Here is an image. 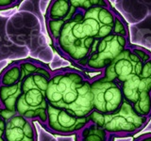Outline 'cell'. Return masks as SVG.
I'll return each instance as SVG.
<instances>
[{"label":"cell","instance_id":"6da1fadb","mask_svg":"<svg viewBox=\"0 0 151 141\" xmlns=\"http://www.w3.org/2000/svg\"><path fill=\"white\" fill-rule=\"evenodd\" d=\"M118 13L109 1L79 11L66 22L53 42L60 56L82 70L94 42L112 31Z\"/></svg>","mask_w":151,"mask_h":141},{"label":"cell","instance_id":"7a4b0ae2","mask_svg":"<svg viewBox=\"0 0 151 141\" xmlns=\"http://www.w3.org/2000/svg\"><path fill=\"white\" fill-rule=\"evenodd\" d=\"M120 86L125 100L135 111L151 119V53L129 44L101 73Z\"/></svg>","mask_w":151,"mask_h":141},{"label":"cell","instance_id":"3957f363","mask_svg":"<svg viewBox=\"0 0 151 141\" xmlns=\"http://www.w3.org/2000/svg\"><path fill=\"white\" fill-rule=\"evenodd\" d=\"M48 105L76 118H88L93 109L92 79L81 70L61 68L52 72L46 90Z\"/></svg>","mask_w":151,"mask_h":141},{"label":"cell","instance_id":"277c9868","mask_svg":"<svg viewBox=\"0 0 151 141\" xmlns=\"http://www.w3.org/2000/svg\"><path fill=\"white\" fill-rule=\"evenodd\" d=\"M22 70L21 91L15 113L45 126L47 119L46 90L52 72L46 65L31 58L19 60Z\"/></svg>","mask_w":151,"mask_h":141},{"label":"cell","instance_id":"5b68a950","mask_svg":"<svg viewBox=\"0 0 151 141\" xmlns=\"http://www.w3.org/2000/svg\"><path fill=\"white\" fill-rule=\"evenodd\" d=\"M129 45V29L118 14L112 31L94 42L81 70L101 73Z\"/></svg>","mask_w":151,"mask_h":141},{"label":"cell","instance_id":"8992f818","mask_svg":"<svg viewBox=\"0 0 151 141\" xmlns=\"http://www.w3.org/2000/svg\"><path fill=\"white\" fill-rule=\"evenodd\" d=\"M89 120L101 127L112 137H129L144 130L150 120L138 114L133 106L125 101L119 109L111 114L93 111Z\"/></svg>","mask_w":151,"mask_h":141},{"label":"cell","instance_id":"52a82bcc","mask_svg":"<svg viewBox=\"0 0 151 141\" xmlns=\"http://www.w3.org/2000/svg\"><path fill=\"white\" fill-rule=\"evenodd\" d=\"M92 92L93 111L101 114L116 112L126 101L119 85L101 73L92 79Z\"/></svg>","mask_w":151,"mask_h":141},{"label":"cell","instance_id":"ba28073f","mask_svg":"<svg viewBox=\"0 0 151 141\" xmlns=\"http://www.w3.org/2000/svg\"><path fill=\"white\" fill-rule=\"evenodd\" d=\"M88 118H76L63 110L48 105L47 119L45 128L51 133L60 135H72L79 133L89 123Z\"/></svg>","mask_w":151,"mask_h":141},{"label":"cell","instance_id":"9c48e42d","mask_svg":"<svg viewBox=\"0 0 151 141\" xmlns=\"http://www.w3.org/2000/svg\"><path fill=\"white\" fill-rule=\"evenodd\" d=\"M79 11L77 0H55L51 1L46 12V27L52 41L59 37L63 25Z\"/></svg>","mask_w":151,"mask_h":141},{"label":"cell","instance_id":"30bf717a","mask_svg":"<svg viewBox=\"0 0 151 141\" xmlns=\"http://www.w3.org/2000/svg\"><path fill=\"white\" fill-rule=\"evenodd\" d=\"M5 141H37V133L33 121L20 115H13L6 120Z\"/></svg>","mask_w":151,"mask_h":141},{"label":"cell","instance_id":"8fae6325","mask_svg":"<svg viewBox=\"0 0 151 141\" xmlns=\"http://www.w3.org/2000/svg\"><path fill=\"white\" fill-rule=\"evenodd\" d=\"M76 135L77 141H113L114 139L101 127L91 121Z\"/></svg>","mask_w":151,"mask_h":141},{"label":"cell","instance_id":"7c38bea8","mask_svg":"<svg viewBox=\"0 0 151 141\" xmlns=\"http://www.w3.org/2000/svg\"><path fill=\"white\" fill-rule=\"evenodd\" d=\"M20 1H12V0H0V11L16 7Z\"/></svg>","mask_w":151,"mask_h":141},{"label":"cell","instance_id":"4fadbf2b","mask_svg":"<svg viewBox=\"0 0 151 141\" xmlns=\"http://www.w3.org/2000/svg\"><path fill=\"white\" fill-rule=\"evenodd\" d=\"M5 124H6V120L0 114V141H5V137H4Z\"/></svg>","mask_w":151,"mask_h":141},{"label":"cell","instance_id":"5bb4252c","mask_svg":"<svg viewBox=\"0 0 151 141\" xmlns=\"http://www.w3.org/2000/svg\"><path fill=\"white\" fill-rule=\"evenodd\" d=\"M133 141H151V133H146L142 135L138 136L137 138H135Z\"/></svg>","mask_w":151,"mask_h":141}]
</instances>
